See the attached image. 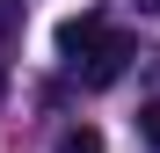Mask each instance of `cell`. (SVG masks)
Segmentation results:
<instances>
[{"mask_svg": "<svg viewBox=\"0 0 160 153\" xmlns=\"http://www.w3.org/2000/svg\"><path fill=\"white\" fill-rule=\"evenodd\" d=\"M8 29H15V8H8V0H0V37H8Z\"/></svg>", "mask_w": 160, "mask_h": 153, "instance_id": "obj_5", "label": "cell"}, {"mask_svg": "<svg viewBox=\"0 0 160 153\" xmlns=\"http://www.w3.org/2000/svg\"><path fill=\"white\" fill-rule=\"evenodd\" d=\"M58 153H102V131H95V124H66V131H58Z\"/></svg>", "mask_w": 160, "mask_h": 153, "instance_id": "obj_3", "label": "cell"}, {"mask_svg": "<svg viewBox=\"0 0 160 153\" xmlns=\"http://www.w3.org/2000/svg\"><path fill=\"white\" fill-rule=\"evenodd\" d=\"M138 131H146V146H160V102H146V110H138Z\"/></svg>", "mask_w": 160, "mask_h": 153, "instance_id": "obj_4", "label": "cell"}, {"mask_svg": "<svg viewBox=\"0 0 160 153\" xmlns=\"http://www.w3.org/2000/svg\"><path fill=\"white\" fill-rule=\"evenodd\" d=\"M0 95H8V66H0Z\"/></svg>", "mask_w": 160, "mask_h": 153, "instance_id": "obj_7", "label": "cell"}, {"mask_svg": "<svg viewBox=\"0 0 160 153\" xmlns=\"http://www.w3.org/2000/svg\"><path fill=\"white\" fill-rule=\"evenodd\" d=\"M102 29H109V22H102L95 8H88V15H73V22H58V59H80V51H88Z\"/></svg>", "mask_w": 160, "mask_h": 153, "instance_id": "obj_2", "label": "cell"}, {"mask_svg": "<svg viewBox=\"0 0 160 153\" xmlns=\"http://www.w3.org/2000/svg\"><path fill=\"white\" fill-rule=\"evenodd\" d=\"M138 8H146V15H160V0H138Z\"/></svg>", "mask_w": 160, "mask_h": 153, "instance_id": "obj_6", "label": "cell"}, {"mask_svg": "<svg viewBox=\"0 0 160 153\" xmlns=\"http://www.w3.org/2000/svg\"><path fill=\"white\" fill-rule=\"evenodd\" d=\"M131 59H138V37H124V29H102V37H95V44L73 59V73H80L88 88H109V80H124V73H131Z\"/></svg>", "mask_w": 160, "mask_h": 153, "instance_id": "obj_1", "label": "cell"}]
</instances>
